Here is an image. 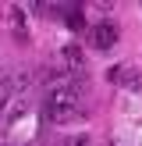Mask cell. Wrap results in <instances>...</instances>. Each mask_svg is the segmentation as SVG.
Masks as SVG:
<instances>
[{
  "label": "cell",
  "instance_id": "obj_1",
  "mask_svg": "<svg viewBox=\"0 0 142 146\" xmlns=\"http://www.w3.org/2000/svg\"><path fill=\"white\" fill-rule=\"evenodd\" d=\"M78 114H82V75L50 86L46 104H43V118H46L50 125H68Z\"/></svg>",
  "mask_w": 142,
  "mask_h": 146
},
{
  "label": "cell",
  "instance_id": "obj_2",
  "mask_svg": "<svg viewBox=\"0 0 142 146\" xmlns=\"http://www.w3.org/2000/svg\"><path fill=\"white\" fill-rule=\"evenodd\" d=\"M106 78L114 86H124V89H142V71L131 68V64H114L106 68Z\"/></svg>",
  "mask_w": 142,
  "mask_h": 146
},
{
  "label": "cell",
  "instance_id": "obj_3",
  "mask_svg": "<svg viewBox=\"0 0 142 146\" xmlns=\"http://www.w3.org/2000/svg\"><path fill=\"white\" fill-rule=\"evenodd\" d=\"M89 39H92V46H96V50H110L114 43H117V29H114L110 21H99V25H92Z\"/></svg>",
  "mask_w": 142,
  "mask_h": 146
},
{
  "label": "cell",
  "instance_id": "obj_4",
  "mask_svg": "<svg viewBox=\"0 0 142 146\" xmlns=\"http://www.w3.org/2000/svg\"><path fill=\"white\" fill-rule=\"evenodd\" d=\"M25 86V78H14V75H7L4 82H0V114H7L11 111V104L18 100V89Z\"/></svg>",
  "mask_w": 142,
  "mask_h": 146
},
{
  "label": "cell",
  "instance_id": "obj_5",
  "mask_svg": "<svg viewBox=\"0 0 142 146\" xmlns=\"http://www.w3.org/2000/svg\"><path fill=\"white\" fill-rule=\"evenodd\" d=\"M60 57H64V64H68L71 75H78V71L85 68V50H82V46H75V43H68V46L60 50Z\"/></svg>",
  "mask_w": 142,
  "mask_h": 146
},
{
  "label": "cell",
  "instance_id": "obj_6",
  "mask_svg": "<svg viewBox=\"0 0 142 146\" xmlns=\"http://www.w3.org/2000/svg\"><path fill=\"white\" fill-rule=\"evenodd\" d=\"M11 29H14V36H18V39H25V11H21V7H11Z\"/></svg>",
  "mask_w": 142,
  "mask_h": 146
},
{
  "label": "cell",
  "instance_id": "obj_7",
  "mask_svg": "<svg viewBox=\"0 0 142 146\" xmlns=\"http://www.w3.org/2000/svg\"><path fill=\"white\" fill-rule=\"evenodd\" d=\"M64 146H92V139L85 132H75V135H64Z\"/></svg>",
  "mask_w": 142,
  "mask_h": 146
}]
</instances>
